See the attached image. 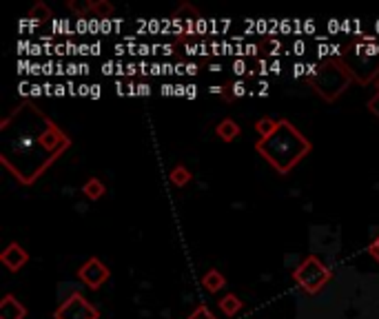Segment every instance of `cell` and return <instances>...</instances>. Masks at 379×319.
<instances>
[{
  "label": "cell",
  "mask_w": 379,
  "mask_h": 319,
  "mask_svg": "<svg viewBox=\"0 0 379 319\" xmlns=\"http://www.w3.org/2000/svg\"><path fill=\"white\" fill-rule=\"evenodd\" d=\"M67 9L76 16H84L93 12V3H89V0H84V3H80V0H67Z\"/></svg>",
  "instance_id": "obj_17"
},
{
  "label": "cell",
  "mask_w": 379,
  "mask_h": 319,
  "mask_svg": "<svg viewBox=\"0 0 379 319\" xmlns=\"http://www.w3.org/2000/svg\"><path fill=\"white\" fill-rule=\"evenodd\" d=\"M260 51L266 53V56H275V53L280 51V40H273V38H266L260 42Z\"/></svg>",
  "instance_id": "obj_19"
},
{
  "label": "cell",
  "mask_w": 379,
  "mask_h": 319,
  "mask_svg": "<svg viewBox=\"0 0 379 319\" xmlns=\"http://www.w3.org/2000/svg\"><path fill=\"white\" fill-rule=\"evenodd\" d=\"M368 255H371V258L379 264V235L373 240V244H371V246H368Z\"/></svg>",
  "instance_id": "obj_23"
},
{
  "label": "cell",
  "mask_w": 379,
  "mask_h": 319,
  "mask_svg": "<svg viewBox=\"0 0 379 319\" xmlns=\"http://www.w3.org/2000/svg\"><path fill=\"white\" fill-rule=\"evenodd\" d=\"M220 304V311H222L226 317H235L242 308H244V302L240 300L237 295H233V293H229V295H224L222 300L217 302Z\"/></svg>",
  "instance_id": "obj_12"
},
{
  "label": "cell",
  "mask_w": 379,
  "mask_h": 319,
  "mask_svg": "<svg viewBox=\"0 0 379 319\" xmlns=\"http://www.w3.org/2000/svg\"><path fill=\"white\" fill-rule=\"evenodd\" d=\"M375 84H377V89H379V78H377V80H375Z\"/></svg>",
  "instance_id": "obj_24"
},
{
  "label": "cell",
  "mask_w": 379,
  "mask_h": 319,
  "mask_svg": "<svg viewBox=\"0 0 379 319\" xmlns=\"http://www.w3.org/2000/svg\"><path fill=\"white\" fill-rule=\"evenodd\" d=\"M188 319H215V315L208 311V306H204V304H200L195 311L188 315Z\"/></svg>",
  "instance_id": "obj_21"
},
{
  "label": "cell",
  "mask_w": 379,
  "mask_h": 319,
  "mask_svg": "<svg viewBox=\"0 0 379 319\" xmlns=\"http://www.w3.org/2000/svg\"><path fill=\"white\" fill-rule=\"evenodd\" d=\"M331 278H333L331 269L318 258V255H309V258L295 266V271H293V282L309 295H318L324 286L331 282Z\"/></svg>",
  "instance_id": "obj_4"
},
{
  "label": "cell",
  "mask_w": 379,
  "mask_h": 319,
  "mask_svg": "<svg viewBox=\"0 0 379 319\" xmlns=\"http://www.w3.org/2000/svg\"><path fill=\"white\" fill-rule=\"evenodd\" d=\"M255 151L264 157L280 175H289L293 168L313 151V144L291 120L282 118L275 133L255 142Z\"/></svg>",
  "instance_id": "obj_2"
},
{
  "label": "cell",
  "mask_w": 379,
  "mask_h": 319,
  "mask_svg": "<svg viewBox=\"0 0 379 319\" xmlns=\"http://www.w3.org/2000/svg\"><path fill=\"white\" fill-rule=\"evenodd\" d=\"M29 18L34 20V23L42 25V23H47V20L51 18V9L47 3H36L34 7L29 9Z\"/></svg>",
  "instance_id": "obj_15"
},
{
  "label": "cell",
  "mask_w": 379,
  "mask_h": 319,
  "mask_svg": "<svg viewBox=\"0 0 379 319\" xmlns=\"http://www.w3.org/2000/svg\"><path fill=\"white\" fill-rule=\"evenodd\" d=\"M202 286H204V291L206 293H220L226 286V280H224V275L220 273V271H208L204 273V278H202Z\"/></svg>",
  "instance_id": "obj_11"
},
{
  "label": "cell",
  "mask_w": 379,
  "mask_h": 319,
  "mask_svg": "<svg viewBox=\"0 0 379 319\" xmlns=\"http://www.w3.org/2000/svg\"><path fill=\"white\" fill-rule=\"evenodd\" d=\"M0 164L23 186L36 184L71 146V137L29 100H23L5 115L0 122Z\"/></svg>",
  "instance_id": "obj_1"
},
{
  "label": "cell",
  "mask_w": 379,
  "mask_h": 319,
  "mask_svg": "<svg viewBox=\"0 0 379 319\" xmlns=\"http://www.w3.org/2000/svg\"><path fill=\"white\" fill-rule=\"evenodd\" d=\"M113 12H115V7L111 3H107V0H96V3H93V14L98 18H109V16H113Z\"/></svg>",
  "instance_id": "obj_18"
},
{
  "label": "cell",
  "mask_w": 379,
  "mask_h": 319,
  "mask_svg": "<svg viewBox=\"0 0 379 319\" xmlns=\"http://www.w3.org/2000/svg\"><path fill=\"white\" fill-rule=\"evenodd\" d=\"M278 126H280V120H273V118H260L257 120V124H255V131L260 133V140L262 137H269V135H273L278 131Z\"/></svg>",
  "instance_id": "obj_16"
},
{
  "label": "cell",
  "mask_w": 379,
  "mask_h": 319,
  "mask_svg": "<svg viewBox=\"0 0 379 319\" xmlns=\"http://www.w3.org/2000/svg\"><path fill=\"white\" fill-rule=\"evenodd\" d=\"M109 278H111L109 266L104 264L102 260H98V258H89L78 269V280L87 286V289H91V291H100L102 284L109 282Z\"/></svg>",
  "instance_id": "obj_7"
},
{
  "label": "cell",
  "mask_w": 379,
  "mask_h": 319,
  "mask_svg": "<svg viewBox=\"0 0 379 319\" xmlns=\"http://www.w3.org/2000/svg\"><path fill=\"white\" fill-rule=\"evenodd\" d=\"M344 65L349 67L353 80L360 84H368L379 73V58L371 53V47L364 45H355V62H344Z\"/></svg>",
  "instance_id": "obj_5"
},
{
  "label": "cell",
  "mask_w": 379,
  "mask_h": 319,
  "mask_svg": "<svg viewBox=\"0 0 379 319\" xmlns=\"http://www.w3.org/2000/svg\"><path fill=\"white\" fill-rule=\"evenodd\" d=\"M104 182L100 177H89L87 182L82 184V195L87 197V200H91V202H96V200H100L102 195H104Z\"/></svg>",
  "instance_id": "obj_13"
},
{
  "label": "cell",
  "mask_w": 379,
  "mask_h": 319,
  "mask_svg": "<svg viewBox=\"0 0 379 319\" xmlns=\"http://www.w3.org/2000/svg\"><path fill=\"white\" fill-rule=\"evenodd\" d=\"M244 82H235V84H226L224 87V98H242L244 95Z\"/></svg>",
  "instance_id": "obj_20"
},
{
  "label": "cell",
  "mask_w": 379,
  "mask_h": 319,
  "mask_svg": "<svg viewBox=\"0 0 379 319\" xmlns=\"http://www.w3.org/2000/svg\"><path fill=\"white\" fill-rule=\"evenodd\" d=\"M191 171H188L186 166H182V164H177L175 168H171V173H168V180H171V184L173 186H177V188H182V186H186L188 182H191Z\"/></svg>",
  "instance_id": "obj_14"
},
{
  "label": "cell",
  "mask_w": 379,
  "mask_h": 319,
  "mask_svg": "<svg viewBox=\"0 0 379 319\" xmlns=\"http://www.w3.org/2000/svg\"><path fill=\"white\" fill-rule=\"evenodd\" d=\"M240 133H242V129H240V124L233 118H224L222 122L215 126V135L222 142H233Z\"/></svg>",
  "instance_id": "obj_10"
},
{
  "label": "cell",
  "mask_w": 379,
  "mask_h": 319,
  "mask_svg": "<svg viewBox=\"0 0 379 319\" xmlns=\"http://www.w3.org/2000/svg\"><path fill=\"white\" fill-rule=\"evenodd\" d=\"M353 76L342 58H329L307 76V84L324 102H335L351 87Z\"/></svg>",
  "instance_id": "obj_3"
},
{
  "label": "cell",
  "mask_w": 379,
  "mask_h": 319,
  "mask_svg": "<svg viewBox=\"0 0 379 319\" xmlns=\"http://www.w3.org/2000/svg\"><path fill=\"white\" fill-rule=\"evenodd\" d=\"M98 317L100 311L82 293H71L54 313V319H98Z\"/></svg>",
  "instance_id": "obj_6"
},
{
  "label": "cell",
  "mask_w": 379,
  "mask_h": 319,
  "mask_svg": "<svg viewBox=\"0 0 379 319\" xmlns=\"http://www.w3.org/2000/svg\"><path fill=\"white\" fill-rule=\"evenodd\" d=\"M27 308L20 304L12 293H7L0 300V319H25Z\"/></svg>",
  "instance_id": "obj_9"
},
{
  "label": "cell",
  "mask_w": 379,
  "mask_h": 319,
  "mask_svg": "<svg viewBox=\"0 0 379 319\" xmlns=\"http://www.w3.org/2000/svg\"><path fill=\"white\" fill-rule=\"evenodd\" d=\"M27 262H29V253L20 246L18 242L7 244V249L0 253V264H3L9 273H18Z\"/></svg>",
  "instance_id": "obj_8"
},
{
  "label": "cell",
  "mask_w": 379,
  "mask_h": 319,
  "mask_svg": "<svg viewBox=\"0 0 379 319\" xmlns=\"http://www.w3.org/2000/svg\"><path fill=\"white\" fill-rule=\"evenodd\" d=\"M368 111H371V113L375 115V118L379 120V91L373 95L371 100H368Z\"/></svg>",
  "instance_id": "obj_22"
}]
</instances>
